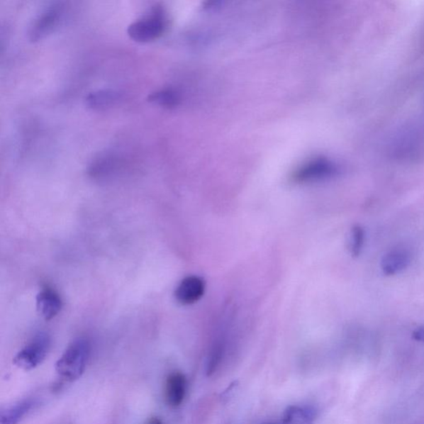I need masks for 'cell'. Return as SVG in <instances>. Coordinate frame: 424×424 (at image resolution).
Masks as SVG:
<instances>
[{
	"instance_id": "cell-17",
	"label": "cell",
	"mask_w": 424,
	"mask_h": 424,
	"mask_svg": "<svg viewBox=\"0 0 424 424\" xmlns=\"http://www.w3.org/2000/svg\"><path fill=\"white\" fill-rule=\"evenodd\" d=\"M413 337L416 341L424 342V328H419L413 332Z\"/></svg>"
},
{
	"instance_id": "cell-11",
	"label": "cell",
	"mask_w": 424,
	"mask_h": 424,
	"mask_svg": "<svg viewBox=\"0 0 424 424\" xmlns=\"http://www.w3.org/2000/svg\"><path fill=\"white\" fill-rule=\"evenodd\" d=\"M411 262V255L406 250H394L384 256L382 269L387 275L396 274L403 270Z\"/></svg>"
},
{
	"instance_id": "cell-3",
	"label": "cell",
	"mask_w": 424,
	"mask_h": 424,
	"mask_svg": "<svg viewBox=\"0 0 424 424\" xmlns=\"http://www.w3.org/2000/svg\"><path fill=\"white\" fill-rule=\"evenodd\" d=\"M50 347L51 338L49 335L38 333L14 357V366L23 371H32L45 359Z\"/></svg>"
},
{
	"instance_id": "cell-7",
	"label": "cell",
	"mask_w": 424,
	"mask_h": 424,
	"mask_svg": "<svg viewBox=\"0 0 424 424\" xmlns=\"http://www.w3.org/2000/svg\"><path fill=\"white\" fill-rule=\"evenodd\" d=\"M186 392V379L179 372H172L167 377L164 397L167 406L177 408L184 402Z\"/></svg>"
},
{
	"instance_id": "cell-6",
	"label": "cell",
	"mask_w": 424,
	"mask_h": 424,
	"mask_svg": "<svg viewBox=\"0 0 424 424\" xmlns=\"http://www.w3.org/2000/svg\"><path fill=\"white\" fill-rule=\"evenodd\" d=\"M337 167L331 162L326 160H318L311 162L300 169L294 176L297 182H310L326 179L337 172Z\"/></svg>"
},
{
	"instance_id": "cell-12",
	"label": "cell",
	"mask_w": 424,
	"mask_h": 424,
	"mask_svg": "<svg viewBox=\"0 0 424 424\" xmlns=\"http://www.w3.org/2000/svg\"><path fill=\"white\" fill-rule=\"evenodd\" d=\"M34 406L32 399H26L18 403L13 404L1 412L0 424H18L26 417Z\"/></svg>"
},
{
	"instance_id": "cell-15",
	"label": "cell",
	"mask_w": 424,
	"mask_h": 424,
	"mask_svg": "<svg viewBox=\"0 0 424 424\" xmlns=\"http://www.w3.org/2000/svg\"><path fill=\"white\" fill-rule=\"evenodd\" d=\"M224 354V345L221 342L215 345L212 348L206 364L207 376H211L220 366Z\"/></svg>"
},
{
	"instance_id": "cell-10",
	"label": "cell",
	"mask_w": 424,
	"mask_h": 424,
	"mask_svg": "<svg viewBox=\"0 0 424 424\" xmlns=\"http://www.w3.org/2000/svg\"><path fill=\"white\" fill-rule=\"evenodd\" d=\"M120 99L119 92L106 89L89 94L86 98V105L94 111L107 110L116 105Z\"/></svg>"
},
{
	"instance_id": "cell-2",
	"label": "cell",
	"mask_w": 424,
	"mask_h": 424,
	"mask_svg": "<svg viewBox=\"0 0 424 424\" xmlns=\"http://www.w3.org/2000/svg\"><path fill=\"white\" fill-rule=\"evenodd\" d=\"M166 18L161 8H155L144 18L132 23L127 29L128 35L138 43L156 40L164 33Z\"/></svg>"
},
{
	"instance_id": "cell-8",
	"label": "cell",
	"mask_w": 424,
	"mask_h": 424,
	"mask_svg": "<svg viewBox=\"0 0 424 424\" xmlns=\"http://www.w3.org/2000/svg\"><path fill=\"white\" fill-rule=\"evenodd\" d=\"M38 313L46 321L56 318L62 308V301L55 291L50 289H43L36 298Z\"/></svg>"
},
{
	"instance_id": "cell-18",
	"label": "cell",
	"mask_w": 424,
	"mask_h": 424,
	"mask_svg": "<svg viewBox=\"0 0 424 424\" xmlns=\"http://www.w3.org/2000/svg\"><path fill=\"white\" fill-rule=\"evenodd\" d=\"M145 424H164V423H162V422L160 418L151 417L150 418L147 419Z\"/></svg>"
},
{
	"instance_id": "cell-9",
	"label": "cell",
	"mask_w": 424,
	"mask_h": 424,
	"mask_svg": "<svg viewBox=\"0 0 424 424\" xmlns=\"http://www.w3.org/2000/svg\"><path fill=\"white\" fill-rule=\"evenodd\" d=\"M318 416V409L308 404L290 406L283 413L284 424H314Z\"/></svg>"
},
{
	"instance_id": "cell-1",
	"label": "cell",
	"mask_w": 424,
	"mask_h": 424,
	"mask_svg": "<svg viewBox=\"0 0 424 424\" xmlns=\"http://www.w3.org/2000/svg\"><path fill=\"white\" fill-rule=\"evenodd\" d=\"M91 356V345L87 340H75L56 363L58 376L69 382L77 381L85 372Z\"/></svg>"
},
{
	"instance_id": "cell-13",
	"label": "cell",
	"mask_w": 424,
	"mask_h": 424,
	"mask_svg": "<svg viewBox=\"0 0 424 424\" xmlns=\"http://www.w3.org/2000/svg\"><path fill=\"white\" fill-rule=\"evenodd\" d=\"M147 101L155 104V105L171 108L179 104V98L177 94L170 89H162V90L152 92Z\"/></svg>"
},
{
	"instance_id": "cell-19",
	"label": "cell",
	"mask_w": 424,
	"mask_h": 424,
	"mask_svg": "<svg viewBox=\"0 0 424 424\" xmlns=\"http://www.w3.org/2000/svg\"><path fill=\"white\" fill-rule=\"evenodd\" d=\"M264 424H278V423H264Z\"/></svg>"
},
{
	"instance_id": "cell-5",
	"label": "cell",
	"mask_w": 424,
	"mask_h": 424,
	"mask_svg": "<svg viewBox=\"0 0 424 424\" xmlns=\"http://www.w3.org/2000/svg\"><path fill=\"white\" fill-rule=\"evenodd\" d=\"M205 282L197 276H189L182 279L175 290V298L182 305L194 304L205 292Z\"/></svg>"
},
{
	"instance_id": "cell-14",
	"label": "cell",
	"mask_w": 424,
	"mask_h": 424,
	"mask_svg": "<svg viewBox=\"0 0 424 424\" xmlns=\"http://www.w3.org/2000/svg\"><path fill=\"white\" fill-rule=\"evenodd\" d=\"M116 155L111 152H105L98 155L95 160L92 161L90 170L92 174H105L111 171L115 167L116 159Z\"/></svg>"
},
{
	"instance_id": "cell-4",
	"label": "cell",
	"mask_w": 424,
	"mask_h": 424,
	"mask_svg": "<svg viewBox=\"0 0 424 424\" xmlns=\"http://www.w3.org/2000/svg\"><path fill=\"white\" fill-rule=\"evenodd\" d=\"M63 7L60 4H53L47 7L33 19L28 29V38L32 42H38L47 37L62 21Z\"/></svg>"
},
{
	"instance_id": "cell-16",
	"label": "cell",
	"mask_w": 424,
	"mask_h": 424,
	"mask_svg": "<svg viewBox=\"0 0 424 424\" xmlns=\"http://www.w3.org/2000/svg\"><path fill=\"white\" fill-rule=\"evenodd\" d=\"M364 241V233L361 226L357 225L352 229V253L354 256L361 254Z\"/></svg>"
}]
</instances>
